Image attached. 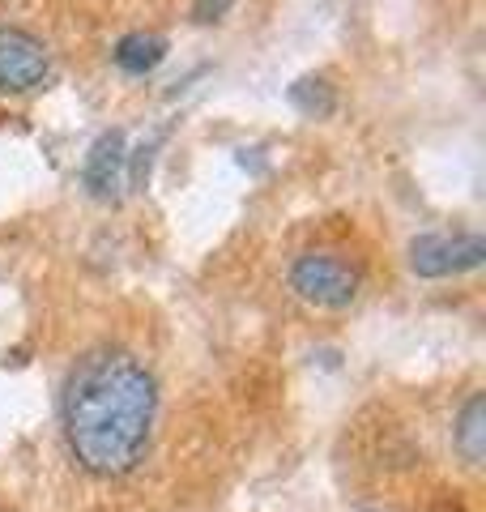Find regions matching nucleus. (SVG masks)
<instances>
[{
	"label": "nucleus",
	"instance_id": "nucleus-9",
	"mask_svg": "<svg viewBox=\"0 0 486 512\" xmlns=\"http://www.w3.org/2000/svg\"><path fill=\"white\" fill-rule=\"evenodd\" d=\"M162 141H167V128H154V133L145 137L133 154H128L124 175H128V184H133V188H145V184H150V167H154V154H158Z\"/></svg>",
	"mask_w": 486,
	"mask_h": 512
},
{
	"label": "nucleus",
	"instance_id": "nucleus-6",
	"mask_svg": "<svg viewBox=\"0 0 486 512\" xmlns=\"http://www.w3.org/2000/svg\"><path fill=\"white\" fill-rule=\"evenodd\" d=\"M167 39L158 30H128V35L111 47V60L124 77H150L162 60H167Z\"/></svg>",
	"mask_w": 486,
	"mask_h": 512
},
{
	"label": "nucleus",
	"instance_id": "nucleus-8",
	"mask_svg": "<svg viewBox=\"0 0 486 512\" xmlns=\"http://www.w3.org/2000/svg\"><path fill=\"white\" fill-rule=\"evenodd\" d=\"M286 103L307 120H329L337 111V86L329 82V77H320V73H303V77H295V82L286 86Z\"/></svg>",
	"mask_w": 486,
	"mask_h": 512
},
{
	"label": "nucleus",
	"instance_id": "nucleus-3",
	"mask_svg": "<svg viewBox=\"0 0 486 512\" xmlns=\"http://www.w3.org/2000/svg\"><path fill=\"white\" fill-rule=\"evenodd\" d=\"M405 261L418 278H461L486 261V239L478 231H423L405 244Z\"/></svg>",
	"mask_w": 486,
	"mask_h": 512
},
{
	"label": "nucleus",
	"instance_id": "nucleus-2",
	"mask_svg": "<svg viewBox=\"0 0 486 512\" xmlns=\"http://www.w3.org/2000/svg\"><path fill=\"white\" fill-rule=\"evenodd\" d=\"M286 282H290V291H295L303 303H312V308L342 312L359 299L363 274L350 256L333 252V248H303L295 261H290Z\"/></svg>",
	"mask_w": 486,
	"mask_h": 512
},
{
	"label": "nucleus",
	"instance_id": "nucleus-10",
	"mask_svg": "<svg viewBox=\"0 0 486 512\" xmlns=\"http://www.w3.org/2000/svg\"><path fill=\"white\" fill-rule=\"evenodd\" d=\"M231 9H235V0H192V22H201V26L222 22Z\"/></svg>",
	"mask_w": 486,
	"mask_h": 512
},
{
	"label": "nucleus",
	"instance_id": "nucleus-7",
	"mask_svg": "<svg viewBox=\"0 0 486 512\" xmlns=\"http://www.w3.org/2000/svg\"><path fill=\"white\" fill-rule=\"evenodd\" d=\"M452 444H457V453L469 461V466H478V461L486 457V397L482 393H469L465 406L457 410Z\"/></svg>",
	"mask_w": 486,
	"mask_h": 512
},
{
	"label": "nucleus",
	"instance_id": "nucleus-1",
	"mask_svg": "<svg viewBox=\"0 0 486 512\" xmlns=\"http://www.w3.org/2000/svg\"><path fill=\"white\" fill-rule=\"evenodd\" d=\"M158 419V380L133 350H86L64 376L60 431L73 461L94 478L141 466Z\"/></svg>",
	"mask_w": 486,
	"mask_h": 512
},
{
	"label": "nucleus",
	"instance_id": "nucleus-4",
	"mask_svg": "<svg viewBox=\"0 0 486 512\" xmlns=\"http://www.w3.org/2000/svg\"><path fill=\"white\" fill-rule=\"evenodd\" d=\"M52 77V52L26 26H0V94H30Z\"/></svg>",
	"mask_w": 486,
	"mask_h": 512
},
{
	"label": "nucleus",
	"instance_id": "nucleus-11",
	"mask_svg": "<svg viewBox=\"0 0 486 512\" xmlns=\"http://www.w3.org/2000/svg\"><path fill=\"white\" fill-rule=\"evenodd\" d=\"M363 512H376V508H363Z\"/></svg>",
	"mask_w": 486,
	"mask_h": 512
},
{
	"label": "nucleus",
	"instance_id": "nucleus-5",
	"mask_svg": "<svg viewBox=\"0 0 486 512\" xmlns=\"http://www.w3.org/2000/svg\"><path fill=\"white\" fill-rule=\"evenodd\" d=\"M124 163H128L124 128H103V133L90 141L86 163H81V188H86L94 201H111L124 184Z\"/></svg>",
	"mask_w": 486,
	"mask_h": 512
}]
</instances>
